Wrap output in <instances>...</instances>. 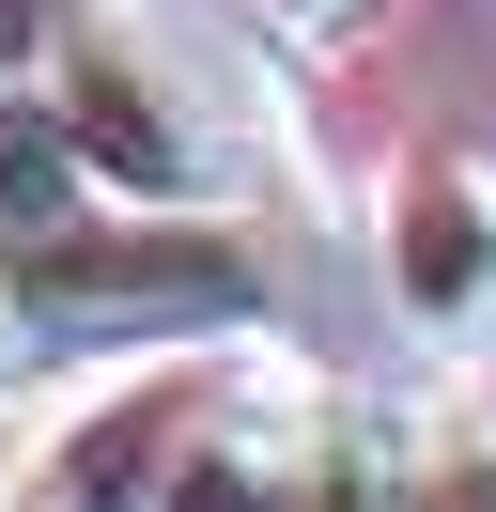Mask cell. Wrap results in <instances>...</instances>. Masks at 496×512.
<instances>
[{
	"label": "cell",
	"instance_id": "cell-6",
	"mask_svg": "<svg viewBox=\"0 0 496 512\" xmlns=\"http://www.w3.org/2000/svg\"><path fill=\"white\" fill-rule=\"evenodd\" d=\"M419 512H496V419H465V435L419 450Z\"/></svg>",
	"mask_w": 496,
	"mask_h": 512
},
{
	"label": "cell",
	"instance_id": "cell-2",
	"mask_svg": "<svg viewBox=\"0 0 496 512\" xmlns=\"http://www.w3.org/2000/svg\"><path fill=\"white\" fill-rule=\"evenodd\" d=\"M47 109H62V140H78V171L109 202H217V171H233L202 78H186L155 32H124V16H62Z\"/></svg>",
	"mask_w": 496,
	"mask_h": 512
},
{
	"label": "cell",
	"instance_id": "cell-1",
	"mask_svg": "<svg viewBox=\"0 0 496 512\" xmlns=\"http://www.w3.org/2000/svg\"><path fill=\"white\" fill-rule=\"evenodd\" d=\"M0 295L31 342H186V326H233L264 280L202 202H140V218L78 202L47 233H0Z\"/></svg>",
	"mask_w": 496,
	"mask_h": 512
},
{
	"label": "cell",
	"instance_id": "cell-3",
	"mask_svg": "<svg viewBox=\"0 0 496 512\" xmlns=\"http://www.w3.org/2000/svg\"><path fill=\"white\" fill-rule=\"evenodd\" d=\"M388 295H403L419 342L496 326V171L481 156H419L388 187Z\"/></svg>",
	"mask_w": 496,
	"mask_h": 512
},
{
	"label": "cell",
	"instance_id": "cell-5",
	"mask_svg": "<svg viewBox=\"0 0 496 512\" xmlns=\"http://www.w3.org/2000/svg\"><path fill=\"white\" fill-rule=\"evenodd\" d=\"M295 512H419V450H388V435H310L295 450Z\"/></svg>",
	"mask_w": 496,
	"mask_h": 512
},
{
	"label": "cell",
	"instance_id": "cell-4",
	"mask_svg": "<svg viewBox=\"0 0 496 512\" xmlns=\"http://www.w3.org/2000/svg\"><path fill=\"white\" fill-rule=\"evenodd\" d=\"M140 512H295V450H264V435H171L155 450V497Z\"/></svg>",
	"mask_w": 496,
	"mask_h": 512
},
{
	"label": "cell",
	"instance_id": "cell-7",
	"mask_svg": "<svg viewBox=\"0 0 496 512\" xmlns=\"http://www.w3.org/2000/svg\"><path fill=\"white\" fill-rule=\"evenodd\" d=\"M279 32H341V16H357V0H264Z\"/></svg>",
	"mask_w": 496,
	"mask_h": 512
}]
</instances>
